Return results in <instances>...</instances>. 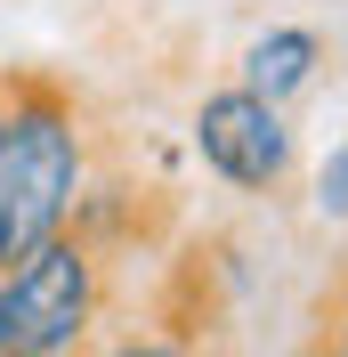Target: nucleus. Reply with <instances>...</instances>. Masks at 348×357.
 <instances>
[{
  "instance_id": "obj_1",
  "label": "nucleus",
  "mask_w": 348,
  "mask_h": 357,
  "mask_svg": "<svg viewBox=\"0 0 348 357\" xmlns=\"http://www.w3.org/2000/svg\"><path fill=\"white\" fill-rule=\"evenodd\" d=\"M8 82V130H0V268L65 236L81 187L97 171L89 106L57 73H0Z\"/></svg>"
},
{
  "instance_id": "obj_2",
  "label": "nucleus",
  "mask_w": 348,
  "mask_h": 357,
  "mask_svg": "<svg viewBox=\"0 0 348 357\" xmlns=\"http://www.w3.org/2000/svg\"><path fill=\"white\" fill-rule=\"evenodd\" d=\"M106 301H113L106 252H89L81 236L65 227V236H49L41 252H24L17 268H0V341H8V357L97 349Z\"/></svg>"
},
{
  "instance_id": "obj_3",
  "label": "nucleus",
  "mask_w": 348,
  "mask_h": 357,
  "mask_svg": "<svg viewBox=\"0 0 348 357\" xmlns=\"http://www.w3.org/2000/svg\"><path fill=\"white\" fill-rule=\"evenodd\" d=\"M187 155L219 178V187H235V195H276L292 162H300V138H292V106H267L251 98L243 82H219L195 98L187 114Z\"/></svg>"
},
{
  "instance_id": "obj_4",
  "label": "nucleus",
  "mask_w": 348,
  "mask_h": 357,
  "mask_svg": "<svg viewBox=\"0 0 348 357\" xmlns=\"http://www.w3.org/2000/svg\"><path fill=\"white\" fill-rule=\"evenodd\" d=\"M316 73H324V33H308V24H267V33H251L243 57H235V82L251 89V98H267V106L308 98Z\"/></svg>"
},
{
  "instance_id": "obj_5",
  "label": "nucleus",
  "mask_w": 348,
  "mask_h": 357,
  "mask_svg": "<svg viewBox=\"0 0 348 357\" xmlns=\"http://www.w3.org/2000/svg\"><path fill=\"white\" fill-rule=\"evenodd\" d=\"M97 357H203V349H195V333H171V325H138V333L97 341Z\"/></svg>"
},
{
  "instance_id": "obj_6",
  "label": "nucleus",
  "mask_w": 348,
  "mask_h": 357,
  "mask_svg": "<svg viewBox=\"0 0 348 357\" xmlns=\"http://www.w3.org/2000/svg\"><path fill=\"white\" fill-rule=\"evenodd\" d=\"M316 220H348V138L316 162Z\"/></svg>"
},
{
  "instance_id": "obj_7",
  "label": "nucleus",
  "mask_w": 348,
  "mask_h": 357,
  "mask_svg": "<svg viewBox=\"0 0 348 357\" xmlns=\"http://www.w3.org/2000/svg\"><path fill=\"white\" fill-rule=\"evenodd\" d=\"M308 357H348V301H340V309L324 317V333L308 341Z\"/></svg>"
},
{
  "instance_id": "obj_8",
  "label": "nucleus",
  "mask_w": 348,
  "mask_h": 357,
  "mask_svg": "<svg viewBox=\"0 0 348 357\" xmlns=\"http://www.w3.org/2000/svg\"><path fill=\"white\" fill-rule=\"evenodd\" d=\"M0 130H8V82H0Z\"/></svg>"
},
{
  "instance_id": "obj_9",
  "label": "nucleus",
  "mask_w": 348,
  "mask_h": 357,
  "mask_svg": "<svg viewBox=\"0 0 348 357\" xmlns=\"http://www.w3.org/2000/svg\"><path fill=\"white\" fill-rule=\"evenodd\" d=\"M73 357H97V349H73Z\"/></svg>"
},
{
  "instance_id": "obj_10",
  "label": "nucleus",
  "mask_w": 348,
  "mask_h": 357,
  "mask_svg": "<svg viewBox=\"0 0 348 357\" xmlns=\"http://www.w3.org/2000/svg\"><path fill=\"white\" fill-rule=\"evenodd\" d=\"M0 357H8V341H0Z\"/></svg>"
}]
</instances>
